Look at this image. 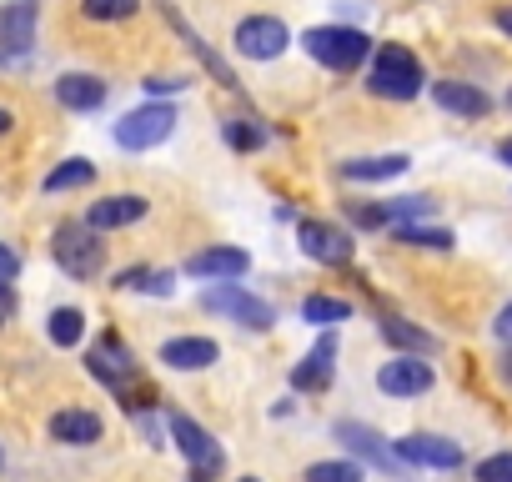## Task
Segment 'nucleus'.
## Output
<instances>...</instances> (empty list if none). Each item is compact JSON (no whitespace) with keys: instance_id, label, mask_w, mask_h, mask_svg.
Masks as SVG:
<instances>
[{"instance_id":"nucleus-13","label":"nucleus","mask_w":512,"mask_h":482,"mask_svg":"<svg viewBox=\"0 0 512 482\" xmlns=\"http://www.w3.org/2000/svg\"><path fill=\"white\" fill-rule=\"evenodd\" d=\"M36 21H41L36 0H11V6H0V51H26L36 41Z\"/></svg>"},{"instance_id":"nucleus-14","label":"nucleus","mask_w":512,"mask_h":482,"mask_svg":"<svg viewBox=\"0 0 512 482\" xmlns=\"http://www.w3.org/2000/svg\"><path fill=\"white\" fill-rule=\"evenodd\" d=\"M156 6H161V16L171 21V31H176V36L186 41V51H191V56H201V66H206V71H211V76H216L221 86H231V91H236L241 81L231 76V66H226V61H221V56H216V51H211V46H206V41H201V36L191 31V26H186V16H181V11L171 6V0H156Z\"/></svg>"},{"instance_id":"nucleus-11","label":"nucleus","mask_w":512,"mask_h":482,"mask_svg":"<svg viewBox=\"0 0 512 482\" xmlns=\"http://www.w3.org/2000/svg\"><path fill=\"white\" fill-rule=\"evenodd\" d=\"M141 216H146V196L126 191V196H101V201H91L86 226H91V231H121V226H136Z\"/></svg>"},{"instance_id":"nucleus-21","label":"nucleus","mask_w":512,"mask_h":482,"mask_svg":"<svg viewBox=\"0 0 512 482\" xmlns=\"http://www.w3.org/2000/svg\"><path fill=\"white\" fill-rule=\"evenodd\" d=\"M412 161L402 156V151H387V156H367V161H342V176L347 181H392V176H402Z\"/></svg>"},{"instance_id":"nucleus-19","label":"nucleus","mask_w":512,"mask_h":482,"mask_svg":"<svg viewBox=\"0 0 512 482\" xmlns=\"http://www.w3.org/2000/svg\"><path fill=\"white\" fill-rule=\"evenodd\" d=\"M56 101H61L66 111H96V106L106 101V81H96V76H86V71H71V76L56 81Z\"/></svg>"},{"instance_id":"nucleus-25","label":"nucleus","mask_w":512,"mask_h":482,"mask_svg":"<svg viewBox=\"0 0 512 482\" xmlns=\"http://www.w3.org/2000/svg\"><path fill=\"white\" fill-rule=\"evenodd\" d=\"M397 241H407V247H432V252H452V231L447 226H397Z\"/></svg>"},{"instance_id":"nucleus-4","label":"nucleus","mask_w":512,"mask_h":482,"mask_svg":"<svg viewBox=\"0 0 512 482\" xmlns=\"http://www.w3.org/2000/svg\"><path fill=\"white\" fill-rule=\"evenodd\" d=\"M176 121L181 116L171 106H141V111H131V116L116 121V146L121 151H151V146H161L176 131Z\"/></svg>"},{"instance_id":"nucleus-22","label":"nucleus","mask_w":512,"mask_h":482,"mask_svg":"<svg viewBox=\"0 0 512 482\" xmlns=\"http://www.w3.org/2000/svg\"><path fill=\"white\" fill-rule=\"evenodd\" d=\"M382 337H387L392 347H402V357H427V352H437V337H427L422 327H412V322H402V317H387V322H382Z\"/></svg>"},{"instance_id":"nucleus-37","label":"nucleus","mask_w":512,"mask_h":482,"mask_svg":"<svg viewBox=\"0 0 512 482\" xmlns=\"http://www.w3.org/2000/svg\"><path fill=\"white\" fill-rule=\"evenodd\" d=\"M492 26H497V31H502V36L512 41V6H502V11L492 16Z\"/></svg>"},{"instance_id":"nucleus-34","label":"nucleus","mask_w":512,"mask_h":482,"mask_svg":"<svg viewBox=\"0 0 512 482\" xmlns=\"http://www.w3.org/2000/svg\"><path fill=\"white\" fill-rule=\"evenodd\" d=\"M492 332H497L502 342H512V302H507V307L497 312V322H492Z\"/></svg>"},{"instance_id":"nucleus-38","label":"nucleus","mask_w":512,"mask_h":482,"mask_svg":"<svg viewBox=\"0 0 512 482\" xmlns=\"http://www.w3.org/2000/svg\"><path fill=\"white\" fill-rule=\"evenodd\" d=\"M497 161H502V166H512V136H502V141H497Z\"/></svg>"},{"instance_id":"nucleus-1","label":"nucleus","mask_w":512,"mask_h":482,"mask_svg":"<svg viewBox=\"0 0 512 482\" xmlns=\"http://www.w3.org/2000/svg\"><path fill=\"white\" fill-rule=\"evenodd\" d=\"M51 257H56V267H61L66 277L91 282V277H101V267H106V241H101V231H91L86 221H61L56 236H51Z\"/></svg>"},{"instance_id":"nucleus-10","label":"nucleus","mask_w":512,"mask_h":482,"mask_svg":"<svg viewBox=\"0 0 512 482\" xmlns=\"http://www.w3.org/2000/svg\"><path fill=\"white\" fill-rule=\"evenodd\" d=\"M246 267H251V257H246L241 247H206V252H196V257L186 262V277H201V282H236V277H246Z\"/></svg>"},{"instance_id":"nucleus-31","label":"nucleus","mask_w":512,"mask_h":482,"mask_svg":"<svg viewBox=\"0 0 512 482\" xmlns=\"http://www.w3.org/2000/svg\"><path fill=\"white\" fill-rule=\"evenodd\" d=\"M267 141V131L262 126H251V121H226V146H236V151H256V146H262Z\"/></svg>"},{"instance_id":"nucleus-3","label":"nucleus","mask_w":512,"mask_h":482,"mask_svg":"<svg viewBox=\"0 0 512 482\" xmlns=\"http://www.w3.org/2000/svg\"><path fill=\"white\" fill-rule=\"evenodd\" d=\"M422 61L407 51V46H382L377 56H372V71H367V86L377 91V96H387V101H412L417 91H422Z\"/></svg>"},{"instance_id":"nucleus-26","label":"nucleus","mask_w":512,"mask_h":482,"mask_svg":"<svg viewBox=\"0 0 512 482\" xmlns=\"http://www.w3.org/2000/svg\"><path fill=\"white\" fill-rule=\"evenodd\" d=\"M91 176H96V166H91L86 156H76V161H61V166H56V171H51L41 186H46V191H71V186H86Z\"/></svg>"},{"instance_id":"nucleus-24","label":"nucleus","mask_w":512,"mask_h":482,"mask_svg":"<svg viewBox=\"0 0 512 482\" xmlns=\"http://www.w3.org/2000/svg\"><path fill=\"white\" fill-rule=\"evenodd\" d=\"M302 317L312 322V327H337V322H347L352 317V302H342V297H307L302 302Z\"/></svg>"},{"instance_id":"nucleus-33","label":"nucleus","mask_w":512,"mask_h":482,"mask_svg":"<svg viewBox=\"0 0 512 482\" xmlns=\"http://www.w3.org/2000/svg\"><path fill=\"white\" fill-rule=\"evenodd\" d=\"M141 292H151V297H171V292H176V277H171V272H151V277L141 282Z\"/></svg>"},{"instance_id":"nucleus-7","label":"nucleus","mask_w":512,"mask_h":482,"mask_svg":"<svg viewBox=\"0 0 512 482\" xmlns=\"http://www.w3.org/2000/svg\"><path fill=\"white\" fill-rule=\"evenodd\" d=\"M392 452H397L402 462L437 467V472H452V467H462V442H452V437H437V432H412V437L392 442Z\"/></svg>"},{"instance_id":"nucleus-42","label":"nucleus","mask_w":512,"mask_h":482,"mask_svg":"<svg viewBox=\"0 0 512 482\" xmlns=\"http://www.w3.org/2000/svg\"><path fill=\"white\" fill-rule=\"evenodd\" d=\"M241 482H262V477H241Z\"/></svg>"},{"instance_id":"nucleus-15","label":"nucleus","mask_w":512,"mask_h":482,"mask_svg":"<svg viewBox=\"0 0 512 482\" xmlns=\"http://www.w3.org/2000/svg\"><path fill=\"white\" fill-rule=\"evenodd\" d=\"M432 101H437L442 111H452V116H467V121H482V116L492 111V96L477 91L472 81H437V86H432Z\"/></svg>"},{"instance_id":"nucleus-18","label":"nucleus","mask_w":512,"mask_h":482,"mask_svg":"<svg viewBox=\"0 0 512 482\" xmlns=\"http://www.w3.org/2000/svg\"><path fill=\"white\" fill-rule=\"evenodd\" d=\"M337 442H347L352 452H362L372 467H382V472H397V452L382 442V432H372V427H362V422H337Z\"/></svg>"},{"instance_id":"nucleus-27","label":"nucleus","mask_w":512,"mask_h":482,"mask_svg":"<svg viewBox=\"0 0 512 482\" xmlns=\"http://www.w3.org/2000/svg\"><path fill=\"white\" fill-rule=\"evenodd\" d=\"M141 0H81V11L91 21H131Z\"/></svg>"},{"instance_id":"nucleus-39","label":"nucleus","mask_w":512,"mask_h":482,"mask_svg":"<svg viewBox=\"0 0 512 482\" xmlns=\"http://www.w3.org/2000/svg\"><path fill=\"white\" fill-rule=\"evenodd\" d=\"M497 372H502V382H512V352H502V362H497Z\"/></svg>"},{"instance_id":"nucleus-35","label":"nucleus","mask_w":512,"mask_h":482,"mask_svg":"<svg viewBox=\"0 0 512 482\" xmlns=\"http://www.w3.org/2000/svg\"><path fill=\"white\" fill-rule=\"evenodd\" d=\"M11 277H16V257H11L6 247H0V287H6Z\"/></svg>"},{"instance_id":"nucleus-32","label":"nucleus","mask_w":512,"mask_h":482,"mask_svg":"<svg viewBox=\"0 0 512 482\" xmlns=\"http://www.w3.org/2000/svg\"><path fill=\"white\" fill-rule=\"evenodd\" d=\"M347 216H352L357 226H392V221H387V206H362V201H352Z\"/></svg>"},{"instance_id":"nucleus-12","label":"nucleus","mask_w":512,"mask_h":482,"mask_svg":"<svg viewBox=\"0 0 512 482\" xmlns=\"http://www.w3.org/2000/svg\"><path fill=\"white\" fill-rule=\"evenodd\" d=\"M171 442H176L201 472H216V467H221V447H216V437H211L206 427H196L186 412L171 417Z\"/></svg>"},{"instance_id":"nucleus-16","label":"nucleus","mask_w":512,"mask_h":482,"mask_svg":"<svg viewBox=\"0 0 512 482\" xmlns=\"http://www.w3.org/2000/svg\"><path fill=\"white\" fill-rule=\"evenodd\" d=\"M221 357V347L211 342V337H171V342H161V362L171 367V372H201V367H211Z\"/></svg>"},{"instance_id":"nucleus-28","label":"nucleus","mask_w":512,"mask_h":482,"mask_svg":"<svg viewBox=\"0 0 512 482\" xmlns=\"http://www.w3.org/2000/svg\"><path fill=\"white\" fill-rule=\"evenodd\" d=\"M307 482H362V467L357 462H312Z\"/></svg>"},{"instance_id":"nucleus-41","label":"nucleus","mask_w":512,"mask_h":482,"mask_svg":"<svg viewBox=\"0 0 512 482\" xmlns=\"http://www.w3.org/2000/svg\"><path fill=\"white\" fill-rule=\"evenodd\" d=\"M186 482H211V472H201V467H196V472H191Z\"/></svg>"},{"instance_id":"nucleus-2","label":"nucleus","mask_w":512,"mask_h":482,"mask_svg":"<svg viewBox=\"0 0 512 482\" xmlns=\"http://www.w3.org/2000/svg\"><path fill=\"white\" fill-rule=\"evenodd\" d=\"M302 41H307V56L327 71H357L372 56V36L357 31V26H317Z\"/></svg>"},{"instance_id":"nucleus-29","label":"nucleus","mask_w":512,"mask_h":482,"mask_svg":"<svg viewBox=\"0 0 512 482\" xmlns=\"http://www.w3.org/2000/svg\"><path fill=\"white\" fill-rule=\"evenodd\" d=\"M432 211V196H402V201H387V221L392 226H407V221H417V216H427Z\"/></svg>"},{"instance_id":"nucleus-30","label":"nucleus","mask_w":512,"mask_h":482,"mask_svg":"<svg viewBox=\"0 0 512 482\" xmlns=\"http://www.w3.org/2000/svg\"><path fill=\"white\" fill-rule=\"evenodd\" d=\"M472 482H512V452H492L472 467Z\"/></svg>"},{"instance_id":"nucleus-9","label":"nucleus","mask_w":512,"mask_h":482,"mask_svg":"<svg viewBox=\"0 0 512 482\" xmlns=\"http://www.w3.org/2000/svg\"><path fill=\"white\" fill-rule=\"evenodd\" d=\"M432 382H437V372L422 357H392L377 367V387L387 397H422V392H432Z\"/></svg>"},{"instance_id":"nucleus-36","label":"nucleus","mask_w":512,"mask_h":482,"mask_svg":"<svg viewBox=\"0 0 512 482\" xmlns=\"http://www.w3.org/2000/svg\"><path fill=\"white\" fill-rule=\"evenodd\" d=\"M181 86H186V81H176V76H171V81H161V76H156V81H146V91H156V96H161V91L171 96V91H181Z\"/></svg>"},{"instance_id":"nucleus-23","label":"nucleus","mask_w":512,"mask_h":482,"mask_svg":"<svg viewBox=\"0 0 512 482\" xmlns=\"http://www.w3.org/2000/svg\"><path fill=\"white\" fill-rule=\"evenodd\" d=\"M46 332H51L56 347H81V337H86V312H81V307H56L51 322H46Z\"/></svg>"},{"instance_id":"nucleus-20","label":"nucleus","mask_w":512,"mask_h":482,"mask_svg":"<svg viewBox=\"0 0 512 482\" xmlns=\"http://www.w3.org/2000/svg\"><path fill=\"white\" fill-rule=\"evenodd\" d=\"M332 357H337V337L327 332V337L317 342V352H312L302 367H292V387H297V392H322V387L332 382Z\"/></svg>"},{"instance_id":"nucleus-43","label":"nucleus","mask_w":512,"mask_h":482,"mask_svg":"<svg viewBox=\"0 0 512 482\" xmlns=\"http://www.w3.org/2000/svg\"><path fill=\"white\" fill-rule=\"evenodd\" d=\"M507 106H512V91H507Z\"/></svg>"},{"instance_id":"nucleus-40","label":"nucleus","mask_w":512,"mask_h":482,"mask_svg":"<svg viewBox=\"0 0 512 482\" xmlns=\"http://www.w3.org/2000/svg\"><path fill=\"white\" fill-rule=\"evenodd\" d=\"M11 126H16V116H11V111H6V106H0V136H6V131H11Z\"/></svg>"},{"instance_id":"nucleus-6","label":"nucleus","mask_w":512,"mask_h":482,"mask_svg":"<svg viewBox=\"0 0 512 482\" xmlns=\"http://www.w3.org/2000/svg\"><path fill=\"white\" fill-rule=\"evenodd\" d=\"M287 46H292V31L277 16H246L236 26V51L251 56V61H277Z\"/></svg>"},{"instance_id":"nucleus-8","label":"nucleus","mask_w":512,"mask_h":482,"mask_svg":"<svg viewBox=\"0 0 512 482\" xmlns=\"http://www.w3.org/2000/svg\"><path fill=\"white\" fill-rule=\"evenodd\" d=\"M297 236H302V252L322 267H347L352 262V236L332 221H302Z\"/></svg>"},{"instance_id":"nucleus-17","label":"nucleus","mask_w":512,"mask_h":482,"mask_svg":"<svg viewBox=\"0 0 512 482\" xmlns=\"http://www.w3.org/2000/svg\"><path fill=\"white\" fill-rule=\"evenodd\" d=\"M101 417L91 412V407H61L56 417H51V437L56 442H66V447H91V442H101Z\"/></svg>"},{"instance_id":"nucleus-5","label":"nucleus","mask_w":512,"mask_h":482,"mask_svg":"<svg viewBox=\"0 0 512 482\" xmlns=\"http://www.w3.org/2000/svg\"><path fill=\"white\" fill-rule=\"evenodd\" d=\"M201 307H206V312H226V317H236V322H241V327H251V332H267V327L277 322L272 302L241 292L236 282H221L216 292H206V297H201Z\"/></svg>"}]
</instances>
